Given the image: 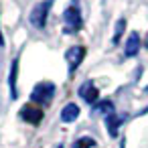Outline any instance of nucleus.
I'll return each mask as SVG.
<instances>
[{
  "mask_svg": "<svg viewBox=\"0 0 148 148\" xmlns=\"http://www.w3.org/2000/svg\"><path fill=\"white\" fill-rule=\"evenodd\" d=\"M53 2H55V0H43V2H39V4L31 10L29 23H31L35 29H45L47 16H49V10H51V6H53Z\"/></svg>",
  "mask_w": 148,
  "mask_h": 148,
  "instance_id": "f257e3e1",
  "label": "nucleus"
},
{
  "mask_svg": "<svg viewBox=\"0 0 148 148\" xmlns=\"http://www.w3.org/2000/svg\"><path fill=\"white\" fill-rule=\"evenodd\" d=\"M93 146H95V140L89 136H83V138L75 140V144H73V148H93Z\"/></svg>",
  "mask_w": 148,
  "mask_h": 148,
  "instance_id": "ddd939ff",
  "label": "nucleus"
},
{
  "mask_svg": "<svg viewBox=\"0 0 148 148\" xmlns=\"http://www.w3.org/2000/svg\"><path fill=\"white\" fill-rule=\"evenodd\" d=\"M0 47H4V37H2V31H0Z\"/></svg>",
  "mask_w": 148,
  "mask_h": 148,
  "instance_id": "4468645a",
  "label": "nucleus"
},
{
  "mask_svg": "<svg viewBox=\"0 0 148 148\" xmlns=\"http://www.w3.org/2000/svg\"><path fill=\"white\" fill-rule=\"evenodd\" d=\"M21 118H23L25 122L39 124V122L43 120V112H41V110H37V108H33V106H25V108L21 110Z\"/></svg>",
  "mask_w": 148,
  "mask_h": 148,
  "instance_id": "423d86ee",
  "label": "nucleus"
},
{
  "mask_svg": "<svg viewBox=\"0 0 148 148\" xmlns=\"http://www.w3.org/2000/svg\"><path fill=\"white\" fill-rule=\"evenodd\" d=\"M77 118H79V106L67 103V106L61 110V120H63L65 124H71V122H75Z\"/></svg>",
  "mask_w": 148,
  "mask_h": 148,
  "instance_id": "1a4fd4ad",
  "label": "nucleus"
},
{
  "mask_svg": "<svg viewBox=\"0 0 148 148\" xmlns=\"http://www.w3.org/2000/svg\"><path fill=\"white\" fill-rule=\"evenodd\" d=\"M57 148H63V146H57Z\"/></svg>",
  "mask_w": 148,
  "mask_h": 148,
  "instance_id": "dca6fc26",
  "label": "nucleus"
},
{
  "mask_svg": "<svg viewBox=\"0 0 148 148\" xmlns=\"http://www.w3.org/2000/svg\"><path fill=\"white\" fill-rule=\"evenodd\" d=\"M138 51H140V35H138V33H130L128 41H126L124 53H126V57H136Z\"/></svg>",
  "mask_w": 148,
  "mask_h": 148,
  "instance_id": "0eeeda50",
  "label": "nucleus"
},
{
  "mask_svg": "<svg viewBox=\"0 0 148 148\" xmlns=\"http://www.w3.org/2000/svg\"><path fill=\"white\" fill-rule=\"evenodd\" d=\"M146 93H148V87H146Z\"/></svg>",
  "mask_w": 148,
  "mask_h": 148,
  "instance_id": "2eb2a0df",
  "label": "nucleus"
},
{
  "mask_svg": "<svg viewBox=\"0 0 148 148\" xmlns=\"http://www.w3.org/2000/svg\"><path fill=\"white\" fill-rule=\"evenodd\" d=\"M124 31H126V21H124V18H120V21L116 23V31H114V37H112V43H114V45H118V43H120V39H122Z\"/></svg>",
  "mask_w": 148,
  "mask_h": 148,
  "instance_id": "f8f14e48",
  "label": "nucleus"
},
{
  "mask_svg": "<svg viewBox=\"0 0 148 148\" xmlns=\"http://www.w3.org/2000/svg\"><path fill=\"white\" fill-rule=\"evenodd\" d=\"M79 29H81V10H79V6L71 4L63 12V31L67 35H75Z\"/></svg>",
  "mask_w": 148,
  "mask_h": 148,
  "instance_id": "f03ea898",
  "label": "nucleus"
},
{
  "mask_svg": "<svg viewBox=\"0 0 148 148\" xmlns=\"http://www.w3.org/2000/svg\"><path fill=\"white\" fill-rule=\"evenodd\" d=\"M93 112H99V114H103L106 118L112 116V114H114V103H112V99H101V101H97V103L93 106Z\"/></svg>",
  "mask_w": 148,
  "mask_h": 148,
  "instance_id": "9b49d317",
  "label": "nucleus"
},
{
  "mask_svg": "<svg viewBox=\"0 0 148 148\" xmlns=\"http://www.w3.org/2000/svg\"><path fill=\"white\" fill-rule=\"evenodd\" d=\"M87 103H97L99 101V91H97V87H95V83L91 81V79H87V81H83L81 85H79V91H77Z\"/></svg>",
  "mask_w": 148,
  "mask_h": 148,
  "instance_id": "39448f33",
  "label": "nucleus"
},
{
  "mask_svg": "<svg viewBox=\"0 0 148 148\" xmlns=\"http://www.w3.org/2000/svg\"><path fill=\"white\" fill-rule=\"evenodd\" d=\"M16 77H18V59H12V65H10V77H8V85H10V99H16V97H18Z\"/></svg>",
  "mask_w": 148,
  "mask_h": 148,
  "instance_id": "6e6552de",
  "label": "nucleus"
},
{
  "mask_svg": "<svg viewBox=\"0 0 148 148\" xmlns=\"http://www.w3.org/2000/svg\"><path fill=\"white\" fill-rule=\"evenodd\" d=\"M83 57H85V49H83L81 45L69 47V49L65 51V61H67V67H69V75H73V73H75V69L81 65Z\"/></svg>",
  "mask_w": 148,
  "mask_h": 148,
  "instance_id": "20e7f679",
  "label": "nucleus"
},
{
  "mask_svg": "<svg viewBox=\"0 0 148 148\" xmlns=\"http://www.w3.org/2000/svg\"><path fill=\"white\" fill-rule=\"evenodd\" d=\"M146 45H148V43H146Z\"/></svg>",
  "mask_w": 148,
  "mask_h": 148,
  "instance_id": "f3484780",
  "label": "nucleus"
},
{
  "mask_svg": "<svg viewBox=\"0 0 148 148\" xmlns=\"http://www.w3.org/2000/svg\"><path fill=\"white\" fill-rule=\"evenodd\" d=\"M124 122V118H120V116H116V114H112V116H108L106 118V124H108V134L114 138V136H118V128H120V124Z\"/></svg>",
  "mask_w": 148,
  "mask_h": 148,
  "instance_id": "9d476101",
  "label": "nucleus"
},
{
  "mask_svg": "<svg viewBox=\"0 0 148 148\" xmlns=\"http://www.w3.org/2000/svg\"><path fill=\"white\" fill-rule=\"evenodd\" d=\"M53 95H55V85L51 81H41L31 91V99L35 103H49L53 99Z\"/></svg>",
  "mask_w": 148,
  "mask_h": 148,
  "instance_id": "7ed1b4c3",
  "label": "nucleus"
}]
</instances>
